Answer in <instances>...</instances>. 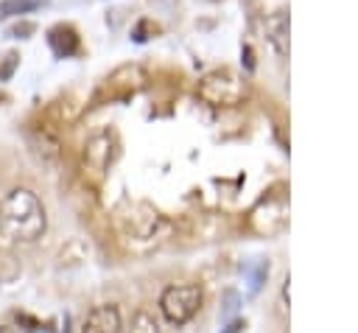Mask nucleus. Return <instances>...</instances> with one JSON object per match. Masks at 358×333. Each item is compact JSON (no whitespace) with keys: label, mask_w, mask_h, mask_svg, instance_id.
Instances as JSON below:
<instances>
[{"label":"nucleus","mask_w":358,"mask_h":333,"mask_svg":"<svg viewBox=\"0 0 358 333\" xmlns=\"http://www.w3.org/2000/svg\"><path fill=\"white\" fill-rule=\"evenodd\" d=\"M48 229L42 199L31 187H14L0 201V232L17 243H34Z\"/></svg>","instance_id":"1"},{"label":"nucleus","mask_w":358,"mask_h":333,"mask_svg":"<svg viewBox=\"0 0 358 333\" xmlns=\"http://www.w3.org/2000/svg\"><path fill=\"white\" fill-rule=\"evenodd\" d=\"M196 95L210 104V106H238L249 98V84L235 73V70H227V67H218V70H210L199 78L196 84Z\"/></svg>","instance_id":"2"},{"label":"nucleus","mask_w":358,"mask_h":333,"mask_svg":"<svg viewBox=\"0 0 358 333\" xmlns=\"http://www.w3.org/2000/svg\"><path fill=\"white\" fill-rule=\"evenodd\" d=\"M249 227L263 238L280 235L288 227V193H285V185H277V187L266 190V196L257 199V204L249 210Z\"/></svg>","instance_id":"3"},{"label":"nucleus","mask_w":358,"mask_h":333,"mask_svg":"<svg viewBox=\"0 0 358 333\" xmlns=\"http://www.w3.org/2000/svg\"><path fill=\"white\" fill-rule=\"evenodd\" d=\"M201 299H204L201 285H196V283H173V285H168V288L162 291V297H159V311H162V316H165L171 325L182 327V325H187V322L199 313Z\"/></svg>","instance_id":"4"},{"label":"nucleus","mask_w":358,"mask_h":333,"mask_svg":"<svg viewBox=\"0 0 358 333\" xmlns=\"http://www.w3.org/2000/svg\"><path fill=\"white\" fill-rule=\"evenodd\" d=\"M81 157H84V168H87L95 179H101V176L109 171V165L115 162V157H117V137H115V132H109V129L95 132V134L84 143Z\"/></svg>","instance_id":"5"},{"label":"nucleus","mask_w":358,"mask_h":333,"mask_svg":"<svg viewBox=\"0 0 358 333\" xmlns=\"http://www.w3.org/2000/svg\"><path fill=\"white\" fill-rule=\"evenodd\" d=\"M25 140L31 154L36 157V162L42 165H53L59 160V140L53 132H48L45 126H28L25 129Z\"/></svg>","instance_id":"6"},{"label":"nucleus","mask_w":358,"mask_h":333,"mask_svg":"<svg viewBox=\"0 0 358 333\" xmlns=\"http://www.w3.org/2000/svg\"><path fill=\"white\" fill-rule=\"evenodd\" d=\"M123 327V316L117 305H95L81 325V333H120Z\"/></svg>","instance_id":"7"},{"label":"nucleus","mask_w":358,"mask_h":333,"mask_svg":"<svg viewBox=\"0 0 358 333\" xmlns=\"http://www.w3.org/2000/svg\"><path fill=\"white\" fill-rule=\"evenodd\" d=\"M48 48L53 50L56 59H73L81 53V39L78 31L67 22H59L53 28H48Z\"/></svg>","instance_id":"8"},{"label":"nucleus","mask_w":358,"mask_h":333,"mask_svg":"<svg viewBox=\"0 0 358 333\" xmlns=\"http://www.w3.org/2000/svg\"><path fill=\"white\" fill-rule=\"evenodd\" d=\"M148 76L140 64H120L109 73L106 78V87L115 92V95H129V92H137L140 87H145Z\"/></svg>","instance_id":"9"},{"label":"nucleus","mask_w":358,"mask_h":333,"mask_svg":"<svg viewBox=\"0 0 358 333\" xmlns=\"http://www.w3.org/2000/svg\"><path fill=\"white\" fill-rule=\"evenodd\" d=\"M266 36L280 56H288V11L280 8L266 20Z\"/></svg>","instance_id":"10"},{"label":"nucleus","mask_w":358,"mask_h":333,"mask_svg":"<svg viewBox=\"0 0 358 333\" xmlns=\"http://www.w3.org/2000/svg\"><path fill=\"white\" fill-rule=\"evenodd\" d=\"M48 3H50V0H0V20L34 14V11L45 8Z\"/></svg>","instance_id":"11"},{"label":"nucleus","mask_w":358,"mask_h":333,"mask_svg":"<svg viewBox=\"0 0 358 333\" xmlns=\"http://www.w3.org/2000/svg\"><path fill=\"white\" fill-rule=\"evenodd\" d=\"M126 333H162V327H159V322H157L154 313H148V311L140 308V311L131 313Z\"/></svg>","instance_id":"12"},{"label":"nucleus","mask_w":358,"mask_h":333,"mask_svg":"<svg viewBox=\"0 0 358 333\" xmlns=\"http://www.w3.org/2000/svg\"><path fill=\"white\" fill-rule=\"evenodd\" d=\"M246 280H249V294H257L260 291V285L266 283V277H268V260H252V263H246Z\"/></svg>","instance_id":"13"},{"label":"nucleus","mask_w":358,"mask_h":333,"mask_svg":"<svg viewBox=\"0 0 358 333\" xmlns=\"http://www.w3.org/2000/svg\"><path fill=\"white\" fill-rule=\"evenodd\" d=\"M241 308V294L235 288H227L224 291V299H221V322H229Z\"/></svg>","instance_id":"14"},{"label":"nucleus","mask_w":358,"mask_h":333,"mask_svg":"<svg viewBox=\"0 0 358 333\" xmlns=\"http://www.w3.org/2000/svg\"><path fill=\"white\" fill-rule=\"evenodd\" d=\"M36 31V25L34 22H28V20H20V22H14V25H8L6 28V36L8 39H31V34Z\"/></svg>","instance_id":"15"},{"label":"nucleus","mask_w":358,"mask_h":333,"mask_svg":"<svg viewBox=\"0 0 358 333\" xmlns=\"http://www.w3.org/2000/svg\"><path fill=\"white\" fill-rule=\"evenodd\" d=\"M17 64H20V53H6L3 59H0V81H8L11 76H14V70H17Z\"/></svg>","instance_id":"16"},{"label":"nucleus","mask_w":358,"mask_h":333,"mask_svg":"<svg viewBox=\"0 0 358 333\" xmlns=\"http://www.w3.org/2000/svg\"><path fill=\"white\" fill-rule=\"evenodd\" d=\"M243 327H246V322H241V319H229V325H227L224 333H241Z\"/></svg>","instance_id":"17"},{"label":"nucleus","mask_w":358,"mask_h":333,"mask_svg":"<svg viewBox=\"0 0 358 333\" xmlns=\"http://www.w3.org/2000/svg\"><path fill=\"white\" fill-rule=\"evenodd\" d=\"M0 333H11V330H8V327H0Z\"/></svg>","instance_id":"18"}]
</instances>
